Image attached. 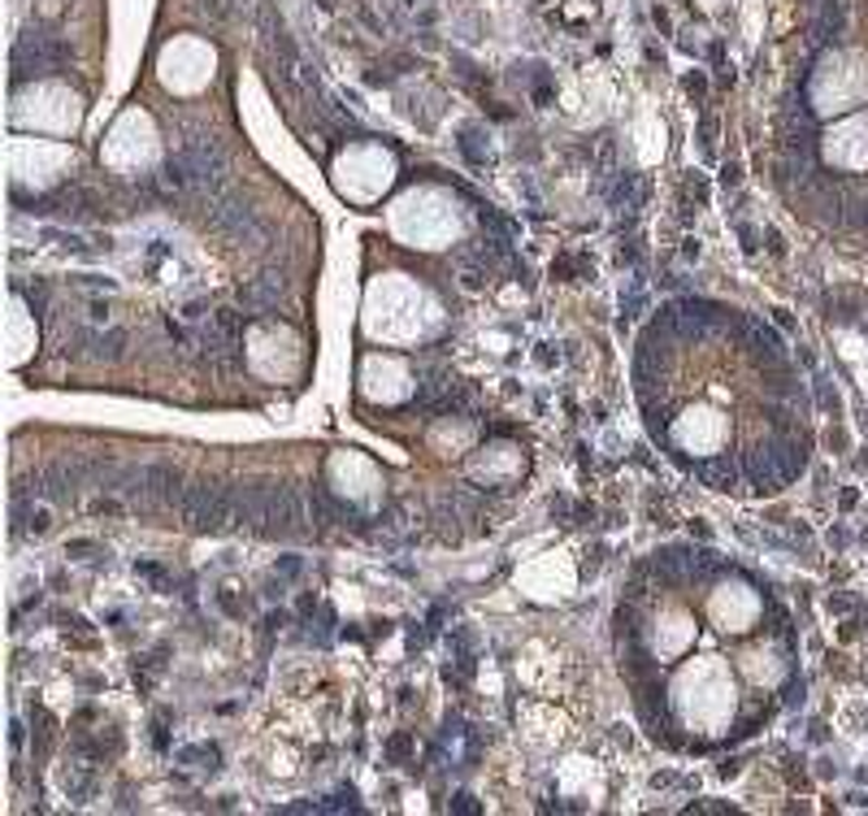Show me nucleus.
Returning <instances> with one entry per match:
<instances>
[{
	"mask_svg": "<svg viewBox=\"0 0 868 816\" xmlns=\"http://www.w3.org/2000/svg\"><path fill=\"white\" fill-rule=\"evenodd\" d=\"M179 513H183V522L192 526V531H226L230 526V487H214V483H192L188 491H183V500H179Z\"/></svg>",
	"mask_w": 868,
	"mask_h": 816,
	"instance_id": "1",
	"label": "nucleus"
},
{
	"mask_svg": "<svg viewBox=\"0 0 868 816\" xmlns=\"http://www.w3.org/2000/svg\"><path fill=\"white\" fill-rule=\"evenodd\" d=\"M300 522H304V504H300V496H296L291 487H269L261 535H300Z\"/></svg>",
	"mask_w": 868,
	"mask_h": 816,
	"instance_id": "2",
	"label": "nucleus"
},
{
	"mask_svg": "<svg viewBox=\"0 0 868 816\" xmlns=\"http://www.w3.org/2000/svg\"><path fill=\"white\" fill-rule=\"evenodd\" d=\"M183 474L170 465V461H157V465H144L140 470V500H153V504H174L179 509V500H183Z\"/></svg>",
	"mask_w": 868,
	"mask_h": 816,
	"instance_id": "3",
	"label": "nucleus"
},
{
	"mask_svg": "<svg viewBox=\"0 0 868 816\" xmlns=\"http://www.w3.org/2000/svg\"><path fill=\"white\" fill-rule=\"evenodd\" d=\"M282 278L278 273H261V278H252V282H243L239 287V304H243V313H265V308H274L278 304V295H282Z\"/></svg>",
	"mask_w": 868,
	"mask_h": 816,
	"instance_id": "4",
	"label": "nucleus"
},
{
	"mask_svg": "<svg viewBox=\"0 0 868 816\" xmlns=\"http://www.w3.org/2000/svg\"><path fill=\"white\" fill-rule=\"evenodd\" d=\"M48 526H52V513H48L44 504H31V500L13 504V539H26V535H48Z\"/></svg>",
	"mask_w": 868,
	"mask_h": 816,
	"instance_id": "5",
	"label": "nucleus"
},
{
	"mask_svg": "<svg viewBox=\"0 0 868 816\" xmlns=\"http://www.w3.org/2000/svg\"><path fill=\"white\" fill-rule=\"evenodd\" d=\"M61 791H65L74 804L92 800V795H96V769H92V765H65V769H61Z\"/></svg>",
	"mask_w": 868,
	"mask_h": 816,
	"instance_id": "6",
	"label": "nucleus"
},
{
	"mask_svg": "<svg viewBox=\"0 0 868 816\" xmlns=\"http://www.w3.org/2000/svg\"><path fill=\"white\" fill-rule=\"evenodd\" d=\"M131 343V334L126 330H96V343H92V356H109V361H118L122 356V348Z\"/></svg>",
	"mask_w": 868,
	"mask_h": 816,
	"instance_id": "7",
	"label": "nucleus"
},
{
	"mask_svg": "<svg viewBox=\"0 0 868 816\" xmlns=\"http://www.w3.org/2000/svg\"><path fill=\"white\" fill-rule=\"evenodd\" d=\"M383 752H387V760H391V765H405V760L413 756V734H396Z\"/></svg>",
	"mask_w": 868,
	"mask_h": 816,
	"instance_id": "8",
	"label": "nucleus"
},
{
	"mask_svg": "<svg viewBox=\"0 0 868 816\" xmlns=\"http://www.w3.org/2000/svg\"><path fill=\"white\" fill-rule=\"evenodd\" d=\"M13 291H17V295H22V300H26L35 313H44V308H48V295H44V287H26V282L17 278V282H13Z\"/></svg>",
	"mask_w": 868,
	"mask_h": 816,
	"instance_id": "9",
	"label": "nucleus"
},
{
	"mask_svg": "<svg viewBox=\"0 0 868 816\" xmlns=\"http://www.w3.org/2000/svg\"><path fill=\"white\" fill-rule=\"evenodd\" d=\"M65 556H74V560H92V556H100V547L87 544V539H74V544H65Z\"/></svg>",
	"mask_w": 868,
	"mask_h": 816,
	"instance_id": "10",
	"label": "nucleus"
},
{
	"mask_svg": "<svg viewBox=\"0 0 868 816\" xmlns=\"http://www.w3.org/2000/svg\"><path fill=\"white\" fill-rule=\"evenodd\" d=\"M451 813H482V808H478V804H473V795H456V800H451Z\"/></svg>",
	"mask_w": 868,
	"mask_h": 816,
	"instance_id": "11",
	"label": "nucleus"
},
{
	"mask_svg": "<svg viewBox=\"0 0 868 816\" xmlns=\"http://www.w3.org/2000/svg\"><path fill=\"white\" fill-rule=\"evenodd\" d=\"M278 573H282V577H296V573H300V556H282V560H278Z\"/></svg>",
	"mask_w": 868,
	"mask_h": 816,
	"instance_id": "12",
	"label": "nucleus"
},
{
	"mask_svg": "<svg viewBox=\"0 0 868 816\" xmlns=\"http://www.w3.org/2000/svg\"><path fill=\"white\" fill-rule=\"evenodd\" d=\"M574 270H578V257H560V261L552 266V273H560V278H569Z\"/></svg>",
	"mask_w": 868,
	"mask_h": 816,
	"instance_id": "13",
	"label": "nucleus"
},
{
	"mask_svg": "<svg viewBox=\"0 0 868 816\" xmlns=\"http://www.w3.org/2000/svg\"><path fill=\"white\" fill-rule=\"evenodd\" d=\"M92 513H113V517H118V513H122V504H118V500H96V504H92Z\"/></svg>",
	"mask_w": 868,
	"mask_h": 816,
	"instance_id": "14",
	"label": "nucleus"
}]
</instances>
